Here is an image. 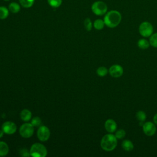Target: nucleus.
<instances>
[{"mask_svg":"<svg viewBox=\"0 0 157 157\" xmlns=\"http://www.w3.org/2000/svg\"><path fill=\"white\" fill-rule=\"evenodd\" d=\"M136 117L137 118V120L139 121V124L140 126H142L144 122L146 120V113H145V112L142 111V110H139L138 112H136Z\"/></svg>","mask_w":157,"mask_h":157,"instance_id":"obj_16","label":"nucleus"},{"mask_svg":"<svg viewBox=\"0 0 157 157\" xmlns=\"http://www.w3.org/2000/svg\"><path fill=\"white\" fill-rule=\"evenodd\" d=\"M20 118L24 121H28L31 120L32 117V113L28 109H23L20 112Z\"/></svg>","mask_w":157,"mask_h":157,"instance_id":"obj_12","label":"nucleus"},{"mask_svg":"<svg viewBox=\"0 0 157 157\" xmlns=\"http://www.w3.org/2000/svg\"><path fill=\"white\" fill-rule=\"evenodd\" d=\"M8 9L9 12L13 13H17L20 10V6L18 4H17L15 2H13L9 4Z\"/></svg>","mask_w":157,"mask_h":157,"instance_id":"obj_17","label":"nucleus"},{"mask_svg":"<svg viewBox=\"0 0 157 157\" xmlns=\"http://www.w3.org/2000/svg\"><path fill=\"white\" fill-rule=\"evenodd\" d=\"M153 122L155 124H157V113L153 117Z\"/></svg>","mask_w":157,"mask_h":157,"instance_id":"obj_28","label":"nucleus"},{"mask_svg":"<svg viewBox=\"0 0 157 157\" xmlns=\"http://www.w3.org/2000/svg\"><path fill=\"white\" fill-rule=\"evenodd\" d=\"M123 68L119 64H113L109 69V74L113 78L120 77L123 74Z\"/></svg>","mask_w":157,"mask_h":157,"instance_id":"obj_10","label":"nucleus"},{"mask_svg":"<svg viewBox=\"0 0 157 157\" xmlns=\"http://www.w3.org/2000/svg\"><path fill=\"white\" fill-rule=\"evenodd\" d=\"M34 1L35 0H19V2L24 8H29L33 5Z\"/></svg>","mask_w":157,"mask_h":157,"instance_id":"obj_21","label":"nucleus"},{"mask_svg":"<svg viewBox=\"0 0 157 157\" xmlns=\"http://www.w3.org/2000/svg\"><path fill=\"white\" fill-rule=\"evenodd\" d=\"M34 126L31 123H23L19 129V133L23 138H29L34 134Z\"/></svg>","mask_w":157,"mask_h":157,"instance_id":"obj_6","label":"nucleus"},{"mask_svg":"<svg viewBox=\"0 0 157 157\" xmlns=\"http://www.w3.org/2000/svg\"><path fill=\"white\" fill-rule=\"evenodd\" d=\"M31 123L34 127H39L41 125L42 120L39 117H35L32 118Z\"/></svg>","mask_w":157,"mask_h":157,"instance_id":"obj_26","label":"nucleus"},{"mask_svg":"<svg viewBox=\"0 0 157 157\" xmlns=\"http://www.w3.org/2000/svg\"><path fill=\"white\" fill-rule=\"evenodd\" d=\"M108 69L104 66H100L96 70V73L99 77H104L108 74Z\"/></svg>","mask_w":157,"mask_h":157,"instance_id":"obj_20","label":"nucleus"},{"mask_svg":"<svg viewBox=\"0 0 157 157\" xmlns=\"http://www.w3.org/2000/svg\"><path fill=\"white\" fill-rule=\"evenodd\" d=\"M9 146L4 141H0V156H4L9 153Z\"/></svg>","mask_w":157,"mask_h":157,"instance_id":"obj_14","label":"nucleus"},{"mask_svg":"<svg viewBox=\"0 0 157 157\" xmlns=\"http://www.w3.org/2000/svg\"><path fill=\"white\" fill-rule=\"evenodd\" d=\"M142 130L145 135L147 136H153L156 131L155 124L151 121H147L144 123L142 125Z\"/></svg>","mask_w":157,"mask_h":157,"instance_id":"obj_8","label":"nucleus"},{"mask_svg":"<svg viewBox=\"0 0 157 157\" xmlns=\"http://www.w3.org/2000/svg\"><path fill=\"white\" fill-rule=\"evenodd\" d=\"M29 153L33 157H45L47 155V150L43 144L34 143L30 148Z\"/></svg>","mask_w":157,"mask_h":157,"instance_id":"obj_3","label":"nucleus"},{"mask_svg":"<svg viewBox=\"0 0 157 157\" xmlns=\"http://www.w3.org/2000/svg\"><path fill=\"white\" fill-rule=\"evenodd\" d=\"M139 32L144 37H150L153 33V26L148 21H143L139 26Z\"/></svg>","mask_w":157,"mask_h":157,"instance_id":"obj_5","label":"nucleus"},{"mask_svg":"<svg viewBox=\"0 0 157 157\" xmlns=\"http://www.w3.org/2000/svg\"><path fill=\"white\" fill-rule=\"evenodd\" d=\"M100 145L104 150L107 151H112L117 145V139L112 133L107 134L101 139Z\"/></svg>","mask_w":157,"mask_h":157,"instance_id":"obj_2","label":"nucleus"},{"mask_svg":"<svg viewBox=\"0 0 157 157\" xmlns=\"http://www.w3.org/2000/svg\"><path fill=\"white\" fill-rule=\"evenodd\" d=\"M22 151H23V153H22V154H21V156H30L29 151H28L27 150H26V149H23V150H22Z\"/></svg>","mask_w":157,"mask_h":157,"instance_id":"obj_27","label":"nucleus"},{"mask_svg":"<svg viewBox=\"0 0 157 157\" xmlns=\"http://www.w3.org/2000/svg\"><path fill=\"white\" fill-rule=\"evenodd\" d=\"M150 44L155 48H157V33L152 34L149 39Z\"/></svg>","mask_w":157,"mask_h":157,"instance_id":"obj_22","label":"nucleus"},{"mask_svg":"<svg viewBox=\"0 0 157 157\" xmlns=\"http://www.w3.org/2000/svg\"><path fill=\"white\" fill-rule=\"evenodd\" d=\"M115 136L117 139H122L126 136V131L123 129H119L116 130Z\"/></svg>","mask_w":157,"mask_h":157,"instance_id":"obj_24","label":"nucleus"},{"mask_svg":"<svg viewBox=\"0 0 157 157\" xmlns=\"http://www.w3.org/2000/svg\"><path fill=\"white\" fill-rule=\"evenodd\" d=\"M9 13V9L5 6H0V19L4 20L8 16Z\"/></svg>","mask_w":157,"mask_h":157,"instance_id":"obj_19","label":"nucleus"},{"mask_svg":"<svg viewBox=\"0 0 157 157\" xmlns=\"http://www.w3.org/2000/svg\"><path fill=\"white\" fill-rule=\"evenodd\" d=\"M105 26V23L104 20L102 19H96L93 23L94 28L97 30H101L104 28Z\"/></svg>","mask_w":157,"mask_h":157,"instance_id":"obj_18","label":"nucleus"},{"mask_svg":"<svg viewBox=\"0 0 157 157\" xmlns=\"http://www.w3.org/2000/svg\"><path fill=\"white\" fill-rule=\"evenodd\" d=\"M91 10L94 14L98 16L105 15L108 10V7L105 2L102 1H97L94 2L91 5Z\"/></svg>","mask_w":157,"mask_h":157,"instance_id":"obj_4","label":"nucleus"},{"mask_svg":"<svg viewBox=\"0 0 157 157\" xmlns=\"http://www.w3.org/2000/svg\"><path fill=\"white\" fill-rule=\"evenodd\" d=\"M137 46L139 47V48H140V49H142V50H145V49L148 48L149 47V46L150 45V42L145 38L140 39L137 41Z\"/></svg>","mask_w":157,"mask_h":157,"instance_id":"obj_15","label":"nucleus"},{"mask_svg":"<svg viewBox=\"0 0 157 157\" xmlns=\"http://www.w3.org/2000/svg\"><path fill=\"white\" fill-rule=\"evenodd\" d=\"M104 128L109 133H113L117 130V124L113 119H108L105 121Z\"/></svg>","mask_w":157,"mask_h":157,"instance_id":"obj_11","label":"nucleus"},{"mask_svg":"<svg viewBox=\"0 0 157 157\" xmlns=\"http://www.w3.org/2000/svg\"><path fill=\"white\" fill-rule=\"evenodd\" d=\"M2 130L4 131V134L9 135L13 134L17 131V125L12 121H7L2 124Z\"/></svg>","mask_w":157,"mask_h":157,"instance_id":"obj_9","label":"nucleus"},{"mask_svg":"<svg viewBox=\"0 0 157 157\" xmlns=\"http://www.w3.org/2000/svg\"><path fill=\"white\" fill-rule=\"evenodd\" d=\"M122 148L126 151H131L134 148V144L130 140H124L121 143Z\"/></svg>","mask_w":157,"mask_h":157,"instance_id":"obj_13","label":"nucleus"},{"mask_svg":"<svg viewBox=\"0 0 157 157\" xmlns=\"http://www.w3.org/2000/svg\"><path fill=\"white\" fill-rule=\"evenodd\" d=\"M4 1H10V0H4Z\"/></svg>","mask_w":157,"mask_h":157,"instance_id":"obj_30","label":"nucleus"},{"mask_svg":"<svg viewBox=\"0 0 157 157\" xmlns=\"http://www.w3.org/2000/svg\"><path fill=\"white\" fill-rule=\"evenodd\" d=\"M4 134V131H3L2 129H1V130H0V138H1V137L3 136Z\"/></svg>","mask_w":157,"mask_h":157,"instance_id":"obj_29","label":"nucleus"},{"mask_svg":"<svg viewBox=\"0 0 157 157\" xmlns=\"http://www.w3.org/2000/svg\"><path fill=\"white\" fill-rule=\"evenodd\" d=\"M48 4L53 8L59 7L62 3V0H47Z\"/></svg>","mask_w":157,"mask_h":157,"instance_id":"obj_23","label":"nucleus"},{"mask_svg":"<svg viewBox=\"0 0 157 157\" xmlns=\"http://www.w3.org/2000/svg\"><path fill=\"white\" fill-rule=\"evenodd\" d=\"M84 27L85 29L88 31H90L91 30L92 27H93V24L92 22L89 18H86L84 20Z\"/></svg>","mask_w":157,"mask_h":157,"instance_id":"obj_25","label":"nucleus"},{"mask_svg":"<svg viewBox=\"0 0 157 157\" xmlns=\"http://www.w3.org/2000/svg\"><path fill=\"white\" fill-rule=\"evenodd\" d=\"M37 136L41 142H45L48 140L50 136V131L48 127L45 126H40L37 131Z\"/></svg>","mask_w":157,"mask_h":157,"instance_id":"obj_7","label":"nucleus"},{"mask_svg":"<svg viewBox=\"0 0 157 157\" xmlns=\"http://www.w3.org/2000/svg\"><path fill=\"white\" fill-rule=\"evenodd\" d=\"M122 19L121 13L117 10H111L105 14L104 21L105 25L110 28H114L119 25Z\"/></svg>","mask_w":157,"mask_h":157,"instance_id":"obj_1","label":"nucleus"}]
</instances>
